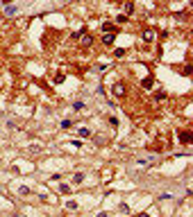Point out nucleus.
I'll list each match as a JSON object with an SVG mask.
<instances>
[{
  "mask_svg": "<svg viewBox=\"0 0 193 217\" xmlns=\"http://www.w3.org/2000/svg\"><path fill=\"white\" fill-rule=\"evenodd\" d=\"M111 93H114L116 97H123L125 95V84L123 81H116L114 86H111Z\"/></svg>",
  "mask_w": 193,
  "mask_h": 217,
  "instance_id": "nucleus-1",
  "label": "nucleus"
},
{
  "mask_svg": "<svg viewBox=\"0 0 193 217\" xmlns=\"http://www.w3.org/2000/svg\"><path fill=\"white\" fill-rule=\"evenodd\" d=\"M155 29H145V32H143V41H145V43H152V41H155Z\"/></svg>",
  "mask_w": 193,
  "mask_h": 217,
  "instance_id": "nucleus-2",
  "label": "nucleus"
},
{
  "mask_svg": "<svg viewBox=\"0 0 193 217\" xmlns=\"http://www.w3.org/2000/svg\"><path fill=\"white\" fill-rule=\"evenodd\" d=\"M114 39H116L114 32H105V36H102V43H105V45H111V43H114Z\"/></svg>",
  "mask_w": 193,
  "mask_h": 217,
  "instance_id": "nucleus-3",
  "label": "nucleus"
},
{
  "mask_svg": "<svg viewBox=\"0 0 193 217\" xmlns=\"http://www.w3.org/2000/svg\"><path fill=\"white\" fill-rule=\"evenodd\" d=\"M180 140H182V143H191L193 133H191V131H182V133H180Z\"/></svg>",
  "mask_w": 193,
  "mask_h": 217,
  "instance_id": "nucleus-4",
  "label": "nucleus"
},
{
  "mask_svg": "<svg viewBox=\"0 0 193 217\" xmlns=\"http://www.w3.org/2000/svg\"><path fill=\"white\" fill-rule=\"evenodd\" d=\"M73 183H75V185L84 183V172H77V174H75V176H73Z\"/></svg>",
  "mask_w": 193,
  "mask_h": 217,
  "instance_id": "nucleus-5",
  "label": "nucleus"
},
{
  "mask_svg": "<svg viewBox=\"0 0 193 217\" xmlns=\"http://www.w3.org/2000/svg\"><path fill=\"white\" fill-rule=\"evenodd\" d=\"M77 133H79V138H89V136H91V129H87V127H82V129H79Z\"/></svg>",
  "mask_w": 193,
  "mask_h": 217,
  "instance_id": "nucleus-6",
  "label": "nucleus"
},
{
  "mask_svg": "<svg viewBox=\"0 0 193 217\" xmlns=\"http://www.w3.org/2000/svg\"><path fill=\"white\" fill-rule=\"evenodd\" d=\"M152 161H155V158H139V165H143V167H150V165H152Z\"/></svg>",
  "mask_w": 193,
  "mask_h": 217,
  "instance_id": "nucleus-7",
  "label": "nucleus"
},
{
  "mask_svg": "<svg viewBox=\"0 0 193 217\" xmlns=\"http://www.w3.org/2000/svg\"><path fill=\"white\" fill-rule=\"evenodd\" d=\"M182 75H184V77H189V75H193V66H189V63H186L184 68H182Z\"/></svg>",
  "mask_w": 193,
  "mask_h": 217,
  "instance_id": "nucleus-8",
  "label": "nucleus"
},
{
  "mask_svg": "<svg viewBox=\"0 0 193 217\" xmlns=\"http://www.w3.org/2000/svg\"><path fill=\"white\" fill-rule=\"evenodd\" d=\"M127 20H130V18L125 16V14H118V16H116V23H118V25H123V23H127Z\"/></svg>",
  "mask_w": 193,
  "mask_h": 217,
  "instance_id": "nucleus-9",
  "label": "nucleus"
},
{
  "mask_svg": "<svg viewBox=\"0 0 193 217\" xmlns=\"http://www.w3.org/2000/svg\"><path fill=\"white\" fill-rule=\"evenodd\" d=\"M141 86H143V88H150V86H152V77H145L143 81H141Z\"/></svg>",
  "mask_w": 193,
  "mask_h": 217,
  "instance_id": "nucleus-10",
  "label": "nucleus"
},
{
  "mask_svg": "<svg viewBox=\"0 0 193 217\" xmlns=\"http://www.w3.org/2000/svg\"><path fill=\"white\" fill-rule=\"evenodd\" d=\"M102 32H114V25L111 23H102Z\"/></svg>",
  "mask_w": 193,
  "mask_h": 217,
  "instance_id": "nucleus-11",
  "label": "nucleus"
},
{
  "mask_svg": "<svg viewBox=\"0 0 193 217\" xmlns=\"http://www.w3.org/2000/svg\"><path fill=\"white\" fill-rule=\"evenodd\" d=\"M84 109V102H73V111H82Z\"/></svg>",
  "mask_w": 193,
  "mask_h": 217,
  "instance_id": "nucleus-12",
  "label": "nucleus"
},
{
  "mask_svg": "<svg viewBox=\"0 0 193 217\" xmlns=\"http://www.w3.org/2000/svg\"><path fill=\"white\" fill-rule=\"evenodd\" d=\"M114 57H116V59H121V57H125V48H118V50L114 52Z\"/></svg>",
  "mask_w": 193,
  "mask_h": 217,
  "instance_id": "nucleus-13",
  "label": "nucleus"
},
{
  "mask_svg": "<svg viewBox=\"0 0 193 217\" xmlns=\"http://www.w3.org/2000/svg\"><path fill=\"white\" fill-rule=\"evenodd\" d=\"M59 190H62L64 195H68V192H70V185H68V183H62V185H59Z\"/></svg>",
  "mask_w": 193,
  "mask_h": 217,
  "instance_id": "nucleus-14",
  "label": "nucleus"
},
{
  "mask_svg": "<svg viewBox=\"0 0 193 217\" xmlns=\"http://www.w3.org/2000/svg\"><path fill=\"white\" fill-rule=\"evenodd\" d=\"M73 127V120H62V129H70Z\"/></svg>",
  "mask_w": 193,
  "mask_h": 217,
  "instance_id": "nucleus-15",
  "label": "nucleus"
},
{
  "mask_svg": "<svg viewBox=\"0 0 193 217\" xmlns=\"http://www.w3.org/2000/svg\"><path fill=\"white\" fill-rule=\"evenodd\" d=\"M66 208H68V210H75V208H77V201H66Z\"/></svg>",
  "mask_w": 193,
  "mask_h": 217,
  "instance_id": "nucleus-16",
  "label": "nucleus"
},
{
  "mask_svg": "<svg viewBox=\"0 0 193 217\" xmlns=\"http://www.w3.org/2000/svg\"><path fill=\"white\" fill-rule=\"evenodd\" d=\"M125 11L132 14V11H134V2H125Z\"/></svg>",
  "mask_w": 193,
  "mask_h": 217,
  "instance_id": "nucleus-17",
  "label": "nucleus"
},
{
  "mask_svg": "<svg viewBox=\"0 0 193 217\" xmlns=\"http://www.w3.org/2000/svg\"><path fill=\"white\" fill-rule=\"evenodd\" d=\"M93 43V39H91V36H84V39H82V45H91Z\"/></svg>",
  "mask_w": 193,
  "mask_h": 217,
  "instance_id": "nucleus-18",
  "label": "nucleus"
},
{
  "mask_svg": "<svg viewBox=\"0 0 193 217\" xmlns=\"http://www.w3.org/2000/svg\"><path fill=\"white\" fill-rule=\"evenodd\" d=\"M155 100H166V93H164V91H159V93H155Z\"/></svg>",
  "mask_w": 193,
  "mask_h": 217,
  "instance_id": "nucleus-19",
  "label": "nucleus"
},
{
  "mask_svg": "<svg viewBox=\"0 0 193 217\" xmlns=\"http://www.w3.org/2000/svg\"><path fill=\"white\" fill-rule=\"evenodd\" d=\"M118 210H121V213H130V206H127V204H121V206H118Z\"/></svg>",
  "mask_w": 193,
  "mask_h": 217,
  "instance_id": "nucleus-20",
  "label": "nucleus"
},
{
  "mask_svg": "<svg viewBox=\"0 0 193 217\" xmlns=\"http://www.w3.org/2000/svg\"><path fill=\"white\" fill-rule=\"evenodd\" d=\"M62 81H64V75H62V72H59V75H55V84H62Z\"/></svg>",
  "mask_w": 193,
  "mask_h": 217,
  "instance_id": "nucleus-21",
  "label": "nucleus"
},
{
  "mask_svg": "<svg viewBox=\"0 0 193 217\" xmlns=\"http://www.w3.org/2000/svg\"><path fill=\"white\" fill-rule=\"evenodd\" d=\"M5 11H7V16H14V14H16V7H7Z\"/></svg>",
  "mask_w": 193,
  "mask_h": 217,
  "instance_id": "nucleus-22",
  "label": "nucleus"
}]
</instances>
